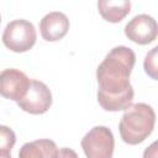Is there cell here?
<instances>
[{
	"label": "cell",
	"instance_id": "1",
	"mask_svg": "<svg viewBox=\"0 0 158 158\" xmlns=\"http://www.w3.org/2000/svg\"><path fill=\"white\" fill-rule=\"evenodd\" d=\"M136 62L135 52L126 46L112 48L96 69L98 101L106 111H121L132 105L133 88L130 75Z\"/></svg>",
	"mask_w": 158,
	"mask_h": 158
},
{
	"label": "cell",
	"instance_id": "2",
	"mask_svg": "<svg viewBox=\"0 0 158 158\" xmlns=\"http://www.w3.org/2000/svg\"><path fill=\"white\" fill-rule=\"evenodd\" d=\"M156 112L148 104L137 102L128 106L118 123L120 136L127 144L142 143L153 131Z\"/></svg>",
	"mask_w": 158,
	"mask_h": 158
},
{
	"label": "cell",
	"instance_id": "3",
	"mask_svg": "<svg viewBox=\"0 0 158 158\" xmlns=\"http://www.w3.org/2000/svg\"><path fill=\"white\" fill-rule=\"evenodd\" d=\"M37 33L32 22L19 19L9 22L2 33V43L12 52L22 53L31 49L36 43Z\"/></svg>",
	"mask_w": 158,
	"mask_h": 158
},
{
	"label": "cell",
	"instance_id": "4",
	"mask_svg": "<svg viewBox=\"0 0 158 158\" xmlns=\"http://www.w3.org/2000/svg\"><path fill=\"white\" fill-rule=\"evenodd\" d=\"M114 147V135L106 126L93 127L81 139V148L86 158H112Z\"/></svg>",
	"mask_w": 158,
	"mask_h": 158
},
{
	"label": "cell",
	"instance_id": "5",
	"mask_svg": "<svg viewBox=\"0 0 158 158\" xmlns=\"http://www.w3.org/2000/svg\"><path fill=\"white\" fill-rule=\"evenodd\" d=\"M17 105L32 115L44 114L52 105V93L43 81L31 80L27 91L17 101Z\"/></svg>",
	"mask_w": 158,
	"mask_h": 158
},
{
	"label": "cell",
	"instance_id": "6",
	"mask_svg": "<svg viewBox=\"0 0 158 158\" xmlns=\"http://www.w3.org/2000/svg\"><path fill=\"white\" fill-rule=\"evenodd\" d=\"M158 27L156 20L147 15L139 14L132 17L125 26V35L137 44H148L157 37Z\"/></svg>",
	"mask_w": 158,
	"mask_h": 158
},
{
	"label": "cell",
	"instance_id": "7",
	"mask_svg": "<svg viewBox=\"0 0 158 158\" xmlns=\"http://www.w3.org/2000/svg\"><path fill=\"white\" fill-rule=\"evenodd\" d=\"M30 81L28 77L19 69H4L0 72V95L17 102L27 91Z\"/></svg>",
	"mask_w": 158,
	"mask_h": 158
},
{
	"label": "cell",
	"instance_id": "8",
	"mask_svg": "<svg viewBox=\"0 0 158 158\" xmlns=\"http://www.w3.org/2000/svg\"><path fill=\"white\" fill-rule=\"evenodd\" d=\"M69 30V20L60 11H52L44 15L40 22V31L43 40L56 42L62 40Z\"/></svg>",
	"mask_w": 158,
	"mask_h": 158
},
{
	"label": "cell",
	"instance_id": "9",
	"mask_svg": "<svg viewBox=\"0 0 158 158\" xmlns=\"http://www.w3.org/2000/svg\"><path fill=\"white\" fill-rule=\"evenodd\" d=\"M58 147L54 141L42 138L25 143L19 152V158H56Z\"/></svg>",
	"mask_w": 158,
	"mask_h": 158
},
{
	"label": "cell",
	"instance_id": "10",
	"mask_svg": "<svg viewBox=\"0 0 158 158\" xmlns=\"http://www.w3.org/2000/svg\"><path fill=\"white\" fill-rule=\"evenodd\" d=\"M98 9L104 20L117 23L131 11V2L127 0H100L98 1Z\"/></svg>",
	"mask_w": 158,
	"mask_h": 158
},
{
	"label": "cell",
	"instance_id": "11",
	"mask_svg": "<svg viewBox=\"0 0 158 158\" xmlns=\"http://www.w3.org/2000/svg\"><path fill=\"white\" fill-rule=\"evenodd\" d=\"M16 143L15 132L4 125H0V152H10Z\"/></svg>",
	"mask_w": 158,
	"mask_h": 158
},
{
	"label": "cell",
	"instance_id": "12",
	"mask_svg": "<svg viewBox=\"0 0 158 158\" xmlns=\"http://www.w3.org/2000/svg\"><path fill=\"white\" fill-rule=\"evenodd\" d=\"M157 49H158V47L152 48V51L149 53H147V56L144 58V63H143L146 73L152 79H157Z\"/></svg>",
	"mask_w": 158,
	"mask_h": 158
},
{
	"label": "cell",
	"instance_id": "13",
	"mask_svg": "<svg viewBox=\"0 0 158 158\" xmlns=\"http://www.w3.org/2000/svg\"><path fill=\"white\" fill-rule=\"evenodd\" d=\"M56 158H79L78 154L75 153V151H73L72 148H60L58 149V153H57V157Z\"/></svg>",
	"mask_w": 158,
	"mask_h": 158
},
{
	"label": "cell",
	"instance_id": "14",
	"mask_svg": "<svg viewBox=\"0 0 158 158\" xmlns=\"http://www.w3.org/2000/svg\"><path fill=\"white\" fill-rule=\"evenodd\" d=\"M143 158H157V142H153L143 152Z\"/></svg>",
	"mask_w": 158,
	"mask_h": 158
},
{
	"label": "cell",
	"instance_id": "15",
	"mask_svg": "<svg viewBox=\"0 0 158 158\" xmlns=\"http://www.w3.org/2000/svg\"><path fill=\"white\" fill-rule=\"evenodd\" d=\"M0 158H11L10 152H0Z\"/></svg>",
	"mask_w": 158,
	"mask_h": 158
},
{
	"label": "cell",
	"instance_id": "16",
	"mask_svg": "<svg viewBox=\"0 0 158 158\" xmlns=\"http://www.w3.org/2000/svg\"><path fill=\"white\" fill-rule=\"evenodd\" d=\"M0 23H1V15H0Z\"/></svg>",
	"mask_w": 158,
	"mask_h": 158
}]
</instances>
